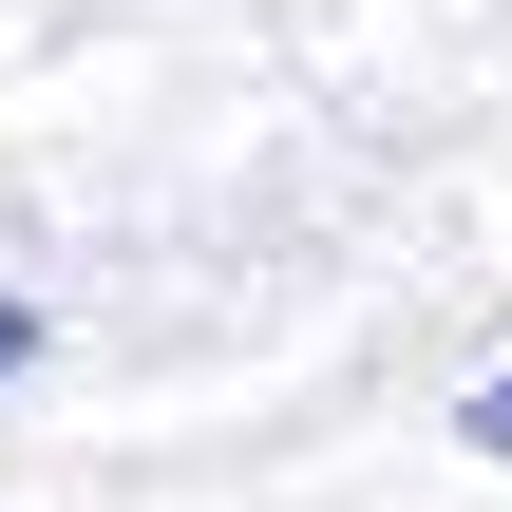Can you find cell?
I'll use <instances>...</instances> for the list:
<instances>
[{
    "instance_id": "obj_1",
    "label": "cell",
    "mask_w": 512,
    "mask_h": 512,
    "mask_svg": "<svg viewBox=\"0 0 512 512\" xmlns=\"http://www.w3.org/2000/svg\"><path fill=\"white\" fill-rule=\"evenodd\" d=\"M475 456H494V475H512V380H475Z\"/></svg>"
},
{
    "instance_id": "obj_2",
    "label": "cell",
    "mask_w": 512,
    "mask_h": 512,
    "mask_svg": "<svg viewBox=\"0 0 512 512\" xmlns=\"http://www.w3.org/2000/svg\"><path fill=\"white\" fill-rule=\"evenodd\" d=\"M19 361H38V323H19V304H0V380H19Z\"/></svg>"
}]
</instances>
